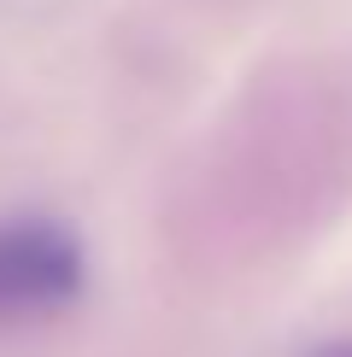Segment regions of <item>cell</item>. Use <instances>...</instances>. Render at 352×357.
<instances>
[{
  "mask_svg": "<svg viewBox=\"0 0 352 357\" xmlns=\"http://www.w3.org/2000/svg\"><path fill=\"white\" fill-rule=\"evenodd\" d=\"M82 293V246L53 217L0 222V328H36Z\"/></svg>",
  "mask_w": 352,
  "mask_h": 357,
  "instance_id": "cell-1",
  "label": "cell"
},
{
  "mask_svg": "<svg viewBox=\"0 0 352 357\" xmlns=\"http://www.w3.org/2000/svg\"><path fill=\"white\" fill-rule=\"evenodd\" d=\"M311 357H352V346H323V351H311Z\"/></svg>",
  "mask_w": 352,
  "mask_h": 357,
  "instance_id": "cell-2",
  "label": "cell"
}]
</instances>
